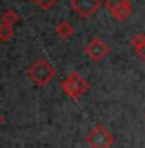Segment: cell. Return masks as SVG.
Returning <instances> with one entry per match:
<instances>
[{
  "label": "cell",
  "mask_w": 145,
  "mask_h": 148,
  "mask_svg": "<svg viewBox=\"0 0 145 148\" xmlns=\"http://www.w3.org/2000/svg\"><path fill=\"white\" fill-rule=\"evenodd\" d=\"M131 45L134 49L136 55L145 62V34H136L131 39Z\"/></svg>",
  "instance_id": "8992f818"
},
{
  "label": "cell",
  "mask_w": 145,
  "mask_h": 148,
  "mask_svg": "<svg viewBox=\"0 0 145 148\" xmlns=\"http://www.w3.org/2000/svg\"><path fill=\"white\" fill-rule=\"evenodd\" d=\"M33 2L41 8V10H50V8L53 6L58 0H33Z\"/></svg>",
  "instance_id": "7c38bea8"
},
{
  "label": "cell",
  "mask_w": 145,
  "mask_h": 148,
  "mask_svg": "<svg viewBox=\"0 0 145 148\" xmlns=\"http://www.w3.org/2000/svg\"><path fill=\"white\" fill-rule=\"evenodd\" d=\"M19 14L16 13L14 10H6V11H3L2 16H0V21H2V23H5V25H11L13 27L14 23H17L19 22Z\"/></svg>",
  "instance_id": "9c48e42d"
},
{
  "label": "cell",
  "mask_w": 145,
  "mask_h": 148,
  "mask_svg": "<svg viewBox=\"0 0 145 148\" xmlns=\"http://www.w3.org/2000/svg\"><path fill=\"white\" fill-rule=\"evenodd\" d=\"M131 11H133V6H131L130 0H125L122 5H120L117 10H115L114 13H112V17H115L117 21L123 22V21H126V17L131 14Z\"/></svg>",
  "instance_id": "52a82bcc"
},
{
  "label": "cell",
  "mask_w": 145,
  "mask_h": 148,
  "mask_svg": "<svg viewBox=\"0 0 145 148\" xmlns=\"http://www.w3.org/2000/svg\"><path fill=\"white\" fill-rule=\"evenodd\" d=\"M61 87H63L64 94H66L67 97H70L72 100H78L84 92H87L89 83H87L80 73L72 72L69 77L64 78L61 81Z\"/></svg>",
  "instance_id": "7a4b0ae2"
},
{
  "label": "cell",
  "mask_w": 145,
  "mask_h": 148,
  "mask_svg": "<svg viewBox=\"0 0 145 148\" xmlns=\"http://www.w3.org/2000/svg\"><path fill=\"white\" fill-rule=\"evenodd\" d=\"M84 53L87 55V58L94 62H98L109 53V45L104 44L100 38H94L92 41L84 47Z\"/></svg>",
  "instance_id": "5b68a950"
},
{
  "label": "cell",
  "mask_w": 145,
  "mask_h": 148,
  "mask_svg": "<svg viewBox=\"0 0 145 148\" xmlns=\"http://www.w3.org/2000/svg\"><path fill=\"white\" fill-rule=\"evenodd\" d=\"M123 2H125V0H106V2H104V8H106V10L112 14Z\"/></svg>",
  "instance_id": "8fae6325"
},
{
  "label": "cell",
  "mask_w": 145,
  "mask_h": 148,
  "mask_svg": "<svg viewBox=\"0 0 145 148\" xmlns=\"http://www.w3.org/2000/svg\"><path fill=\"white\" fill-rule=\"evenodd\" d=\"M86 142L91 148H109L114 142V136L111 131L103 125H97L94 130L87 134Z\"/></svg>",
  "instance_id": "3957f363"
},
{
  "label": "cell",
  "mask_w": 145,
  "mask_h": 148,
  "mask_svg": "<svg viewBox=\"0 0 145 148\" xmlns=\"http://www.w3.org/2000/svg\"><path fill=\"white\" fill-rule=\"evenodd\" d=\"M2 122H3V117H2V115H0V125H2Z\"/></svg>",
  "instance_id": "4fadbf2b"
},
{
  "label": "cell",
  "mask_w": 145,
  "mask_h": 148,
  "mask_svg": "<svg viewBox=\"0 0 145 148\" xmlns=\"http://www.w3.org/2000/svg\"><path fill=\"white\" fill-rule=\"evenodd\" d=\"M13 34H14V30H13L11 25H5V23L0 25V41H3V42L11 41Z\"/></svg>",
  "instance_id": "30bf717a"
},
{
  "label": "cell",
  "mask_w": 145,
  "mask_h": 148,
  "mask_svg": "<svg viewBox=\"0 0 145 148\" xmlns=\"http://www.w3.org/2000/svg\"><path fill=\"white\" fill-rule=\"evenodd\" d=\"M102 5V0H70L74 13L81 19H89Z\"/></svg>",
  "instance_id": "277c9868"
},
{
  "label": "cell",
  "mask_w": 145,
  "mask_h": 148,
  "mask_svg": "<svg viewBox=\"0 0 145 148\" xmlns=\"http://www.w3.org/2000/svg\"><path fill=\"white\" fill-rule=\"evenodd\" d=\"M56 75V69L47 59H38L28 67V77L38 86H47Z\"/></svg>",
  "instance_id": "6da1fadb"
},
{
  "label": "cell",
  "mask_w": 145,
  "mask_h": 148,
  "mask_svg": "<svg viewBox=\"0 0 145 148\" xmlns=\"http://www.w3.org/2000/svg\"><path fill=\"white\" fill-rule=\"evenodd\" d=\"M74 25H72L70 22H61L58 27H56V34L59 36L61 39H69L72 38V34H74Z\"/></svg>",
  "instance_id": "ba28073f"
}]
</instances>
